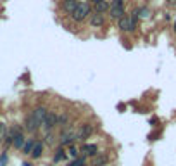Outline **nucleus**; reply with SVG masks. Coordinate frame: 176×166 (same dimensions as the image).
<instances>
[{"instance_id": "b1692460", "label": "nucleus", "mask_w": 176, "mask_h": 166, "mask_svg": "<svg viewBox=\"0 0 176 166\" xmlns=\"http://www.w3.org/2000/svg\"><path fill=\"white\" fill-rule=\"evenodd\" d=\"M22 166H33L31 163H22Z\"/></svg>"}, {"instance_id": "2eb2a0df", "label": "nucleus", "mask_w": 176, "mask_h": 166, "mask_svg": "<svg viewBox=\"0 0 176 166\" xmlns=\"http://www.w3.org/2000/svg\"><path fill=\"white\" fill-rule=\"evenodd\" d=\"M109 2H107V0H102V2H97V4H95V7H93V9H95V12H98V14H104L106 12V10H109Z\"/></svg>"}, {"instance_id": "a211bd4d", "label": "nucleus", "mask_w": 176, "mask_h": 166, "mask_svg": "<svg viewBox=\"0 0 176 166\" xmlns=\"http://www.w3.org/2000/svg\"><path fill=\"white\" fill-rule=\"evenodd\" d=\"M45 144H49V145L55 144V137L52 135V131H47V133H45Z\"/></svg>"}, {"instance_id": "20e7f679", "label": "nucleus", "mask_w": 176, "mask_h": 166, "mask_svg": "<svg viewBox=\"0 0 176 166\" xmlns=\"http://www.w3.org/2000/svg\"><path fill=\"white\" fill-rule=\"evenodd\" d=\"M57 123H59V116H57L55 113H54V111H49L42 125H43L45 131H50L52 128H55V127H57Z\"/></svg>"}, {"instance_id": "6e6552de", "label": "nucleus", "mask_w": 176, "mask_h": 166, "mask_svg": "<svg viewBox=\"0 0 176 166\" xmlns=\"http://www.w3.org/2000/svg\"><path fill=\"white\" fill-rule=\"evenodd\" d=\"M76 5H78V0H62L61 9L64 14H73L76 9Z\"/></svg>"}, {"instance_id": "bb28decb", "label": "nucleus", "mask_w": 176, "mask_h": 166, "mask_svg": "<svg viewBox=\"0 0 176 166\" xmlns=\"http://www.w3.org/2000/svg\"><path fill=\"white\" fill-rule=\"evenodd\" d=\"M169 2H171V4H176V0H169Z\"/></svg>"}, {"instance_id": "a878e982", "label": "nucleus", "mask_w": 176, "mask_h": 166, "mask_svg": "<svg viewBox=\"0 0 176 166\" xmlns=\"http://www.w3.org/2000/svg\"><path fill=\"white\" fill-rule=\"evenodd\" d=\"M173 28H174V33H176V19H174V26H173Z\"/></svg>"}, {"instance_id": "dca6fc26", "label": "nucleus", "mask_w": 176, "mask_h": 166, "mask_svg": "<svg viewBox=\"0 0 176 166\" xmlns=\"http://www.w3.org/2000/svg\"><path fill=\"white\" fill-rule=\"evenodd\" d=\"M67 121H69V116H67V113H64V114H61L59 116V127H62V128H67Z\"/></svg>"}, {"instance_id": "ddd939ff", "label": "nucleus", "mask_w": 176, "mask_h": 166, "mask_svg": "<svg viewBox=\"0 0 176 166\" xmlns=\"http://www.w3.org/2000/svg\"><path fill=\"white\" fill-rule=\"evenodd\" d=\"M118 26L121 31H130V16L128 14H124L123 18L118 19Z\"/></svg>"}, {"instance_id": "0eeeda50", "label": "nucleus", "mask_w": 176, "mask_h": 166, "mask_svg": "<svg viewBox=\"0 0 176 166\" xmlns=\"http://www.w3.org/2000/svg\"><path fill=\"white\" fill-rule=\"evenodd\" d=\"M106 24V18H104V14H92V18H90V26L92 28H102Z\"/></svg>"}, {"instance_id": "9b49d317", "label": "nucleus", "mask_w": 176, "mask_h": 166, "mask_svg": "<svg viewBox=\"0 0 176 166\" xmlns=\"http://www.w3.org/2000/svg\"><path fill=\"white\" fill-rule=\"evenodd\" d=\"M42 152H43V142H36L35 140V145H33V151H31V157L38 159V157H42Z\"/></svg>"}, {"instance_id": "423d86ee", "label": "nucleus", "mask_w": 176, "mask_h": 166, "mask_svg": "<svg viewBox=\"0 0 176 166\" xmlns=\"http://www.w3.org/2000/svg\"><path fill=\"white\" fill-rule=\"evenodd\" d=\"M38 121H36L35 119V116H33V113L31 114H28L26 116V119H24V128H26L28 131H30V133H35L36 130H38Z\"/></svg>"}, {"instance_id": "6ab92c4d", "label": "nucleus", "mask_w": 176, "mask_h": 166, "mask_svg": "<svg viewBox=\"0 0 176 166\" xmlns=\"http://www.w3.org/2000/svg\"><path fill=\"white\" fill-rule=\"evenodd\" d=\"M5 137H7V127L4 123H0V142H4Z\"/></svg>"}, {"instance_id": "5701e85b", "label": "nucleus", "mask_w": 176, "mask_h": 166, "mask_svg": "<svg viewBox=\"0 0 176 166\" xmlns=\"http://www.w3.org/2000/svg\"><path fill=\"white\" fill-rule=\"evenodd\" d=\"M5 161H7V154H2V157H0V166H4Z\"/></svg>"}, {"instance_id": "7ed1b4c3", "label": "nucleus", "mask_w": 176, "mask_h": 166, "mask_svg": "<svg viewBox=\"0 0 176 166\" xmlns=\"http://www.w3.org/2000/svg\"><path fill=\"white\" fill-rule=\"evenodd\" d=\"M74 140H76L74 131L69 130V128H64V131L61 133V139H59V144H61L62 147H69V145H73Z\"/></svg>"}, {"instance_id": "9d476101", "label": "nucleus", "mask_w": 176, "mask_h": 166, "mask_svg": "<svg viewBox=\"0 0 176 166\" xmlns=\"http://www.w3.org/2000/svg\"><path fill=\"white\" fill-rule=\"evenodd\" d=\"M31 113H33L35 119L38 121V125H42V123H43V119H45V116H47V113H49V111L45 109L43 106H38V107H35V109L31 111Z\"/></svg>"}, {"instance_id": "1a4fd4ad", "label": "nucleus", "mask_w": 176, "mask_h": 166, "mask_svg": "<svg viewBox=\"0 0 176 166\" xmlns=\"http://www.w3.org/2000/svg\"><path fill=\"white\" fill-rule=\"evenodd\" d=\"M107 163H109V157L104 152H97L92 157V166H106Z\"/></svg>"}, {"instance_id": "412c9836", "label": "nucleus", "mask_w": 176, "mask_h": 166, "mask_svg": "<svg viewBox=\"0 0 176 166\" xmlns=\"http://www.w3.org/2000/svg\"><path fill=\"white\" fill-rule=\"evenodd\" d=\"M67 154H69L71 157H78V149H76L74 145H69V149H67Z\"/></svg>"}, {"instance_id": "4468645a", "label": "nucleus", "mask_w": 176, "mask_h": 166, "mask_svg": "<svg viewBox=\"0 0 176 166\" xmlns=\"http://www.w3.org/2000/svg\"><path fill=\"white\" fill-rule=\"evenodd\" d=\"M24 142H26V139H24V133H18V135H14V140H12V144L16 149H22V145H24Z\"/></svg>"}, {"instance_id": "393cba45", "label": "nucleus", "mask_w": 176, "mask_h": 166, "mask_svg": "<svg viewBox=\"0 0 176 166\" xmlns=\"http://www.w3.org/2000/svg\"><path fill=\"white\" fill-rule=\"evenodd\" d=\"M92 2H93V4H97V2H102V0H92Z\"/></svg>"}, {"instance_id": "f3484780", "label": "nucleus", "mask_w": 176, "mask_h": 166, "mask_svg": "<svg viewBox=\"0 0 176 166\" xmlns=\"http://www.w3.org/2000/svg\"><path fill=\"white\" fill-rule=\"evenodd\" d=\"M33 145H35V140H28V142H24V145H22V151H24V154H31V151H33Z\"/></svg>"}, {"instance_id": "39448f33", "label": "nucleus", "mask_w": 176, "mask_h": 166, "mask_svg": "<svg viewBox=\"0 0 176 166\" xmlns=\"http://www.w3.org/2000/svg\"><path fill=\"white\" fill-rule=\"evenodd\" d=\"M92 133H93V125L92 123H85L83 127L78 130V133H76V140H85L92 135Z\"/></svg>"}, {"instance_id": "f8f14e48", "label": "nucleus", "mask_w": 176, "mask_h": 166, "mask_svg": "<svg viewBox=\"0 0 176 166\" xmlns=\"http://www.w3.org/2000/svg\"><path fill=\"white\" fill-rule=\"evenodd\" d=\"M81 152H85L86 156H95V154L98 152V147L95 144H85L83 147H81Z\"/></svg>"}, {"instance_id": "aec40b11", "label": "nucleus", "mask_w": 176, "mask_h": 166, "mask_svg": "<svg viewBox=\"0 0 176 166\" xmlns=\"http://www.w3.org/2000/svg\"><path fill=\"white\" fill-rule=\"evenodd\" d=\"M69 166H85V157H76Z\"/></svg>"}, {"instance_id": "4be33fe9", "label": "nucleus", "mask_w": 176, "mask_h": 166, "mask_svg": "<svg viewBox=\"0 0 176 166\" xmlns=\"http://www.w3.org/2000/svg\"><path fill=\"white\" fill-rule=\"evenodd\" d=\"M64 157H66V152H64V151H57V154H55V157H54V161H61V159H64Z\"/></svg>"}, {"instance_id": "f03ea898", "label": "nucleus", "mask_w": 176, "mask_h": 166, "mask_svg": "<svg viewBox=\"0 0 176 166\" xmlns=\"http://www.w3.org/2000/svg\"><path fill=\"white\" fill-rule=\"evenodd\" d=\"M109 12H110V19H116L124 16V0H112L109 5Z\"/></svg>"}, {"instance_id": "f257e3e1", "label": "nucleus", "mask_w": 176, "mask_h": 166, "mask_svg": "<svg viewBox=\"0 0 176 166\" xmlns=\"http://www.w3.org/2000/svg\"><path fill=\"white\" fill-rule=\"evenodd\" d=\"M90 12H92V7H90L88 2H78L74 12L71 14V18H73V21H74V23H83L85 19L90 16Z\"/></svg>"}]
</instances>
